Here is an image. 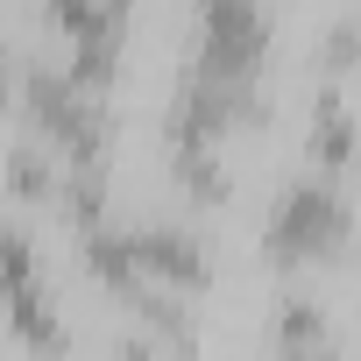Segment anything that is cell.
I'll list each match as a JSON object with an SVG mask.
<instances>
[{
    "instance_id": "cell-1",
    "label": "cell",
    "mask_w": 361,
    "mask_h": 361,
    "mask_svg": "<svg viewBox=\"0 0 361 361\" xmlns=\"http://www.w3.org/2000/svg\"><path fill=\"white\" fill-rule=\"evenodd\" d=\"M340 241H347V206H340V192L298 185V192H283V206L269 213V255H276V262H312V255H333Z\"/></svg>"
},
{
    "instance_id": "cell-2",
    "label": "cell",
    "mask_w": 361,
    "mask_h": 361,
    "mask_svg": "<svg viewBox=\"0 0 361 361\" xmlns=\"http://www.w3.org/2000/svg\"><path fill=\"white\" fill-rule=\"evenodd\" d=\"M0 99H8V64H0Z\"/></svg>"
}]
</instances>
